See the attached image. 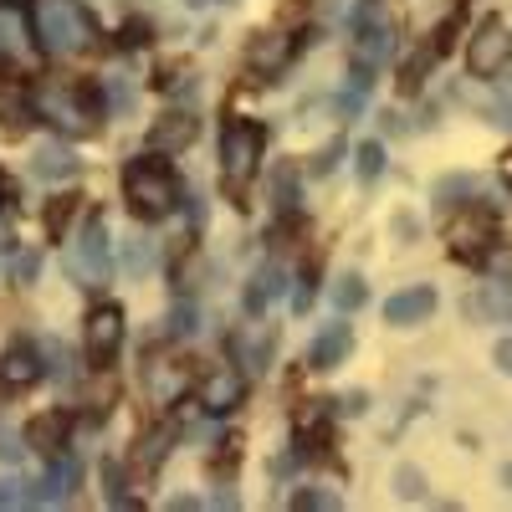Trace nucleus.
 <instances>
[{
	"mask_svg": "<svg viewBox=\"0 0 512 512\" xmlns=\"http://www.w3.org/2000/svg\"><path fill=\"white\" fill-rule=\"evenodd\" d=\"M118 338H123V313H118V308H98V313L88 318V354H93L98 364H108L113 349H118Z\"/></svg>",
	"mask_w": 512,
	"mask_h": 512,
	"instance_id": "6",
	"label": "nucleus"
},
{
	"mask_svg": "<svg viewBox=\"0 0 512 512\" xmlns=\"http://www.w3.org/2000/svg\"><path fill=\"white\" fill-rule=\"evenodd\" d=\"M77 277H88V282H103L108 277V241H103V226H93L88 236H82V246L72 251V262H67Z\"/></svg>",
	"mask_w": 512,
	"mask_h": 512,
	"instance_id": "7",
	"label": "nucleus"
},
{
	"mask_svg": "<svg viewBox=\"0 0 512 512\" xmlns=\"http://www.w3.org/2000/svg\"><path fill=\"white\" fill-rule=\"evenodd\" d=\"M0 502H11V492H0Z\"/></svg>",
	"mask_w": 512,
	"mask_h": 512,
	"instance_id": "24",
	"label": "nucleus"
},
{
	"mask_svg": "<svg viewBox=\"0 0 512 512\" xmlns=\"http://www.w3.org/2000/svg\"><path fill=\"white\" fill-rule=\"evenodd\" d=\"M425 308H431V292H405V297H395V303H390V318L405 323V318H420Z\"/></svg>",
	"mask_w": 512,
	"mask_h": 512,
	"instance_id": "16",
	"label": "nucleus"
},
{
	"mask_svg": "<svg viewBox=\"0 0 512 512\" xmlns=\"http://www.w3.org/2000/svg\"><path fill=\"white\" fill-rule=\"evenodd\" d=\"M507 57H512L507 26H502V21H482V31L472 36V47H466V67H472L477 77H497Z\"/></svg>",
	"mask_w": 512,
	"mask_h": 512,
	"instance_id": "5",
	"label": "nucleus"
},
{
	"mask_svg": "<svg viewBox=\"0 0 512 512\" xmlns=\"http://www.w3.org/2000/svg\"><path fill=\"white\" fill-rule=\"evenodd\" d=\"M333 297H338V308H359V303H364V287H359V277H344Z\"/></svg>",
	"mask_w": 512,
	"mask_h": 512,
	"instance_id": "21",
	"label": "nucleus"
},
{
	"mask_svg": "<svg viewBox=\"0 0 512 512\" xmlns=\"http://www.w3.org/2000/svg\"><path fill=\"white\" fill-rule=\"evenodd\" d=\"M123 262H128V272H144V267H149V241L134 236V241L123 246Z\"/></svg>",
	"mask_w": 512,
	"mask_h": 512,
	"instance_id": "20",
	"label": "nucleus"
},
{
	"mask_svg": "<svg viewBox=\"0 0 512 512\" xmlns=\"http://www.w3.org/2000/svg\"><path fill=\"white\" fill-rule=\"evenodd\" d=\"M0 374H6V384H31V379H36V359H31L26 349H16L6 364H0Z\"/></svg>",
	"mask_w": 512,
	"mask_h": 512,
	"instance_id": "15",
	"label": "nucleus"
},
{
	"mask_svg": "<svg viewBox=\"0 0 512 512\" xmlns=\"http://www.w3.org/2000/svg\"><path fill=\"white\" fill-rule=\"evenodd\" d=\"M287 52H292V41H287V36H262V41H251L246 62H251L256 72H277V67L287 62Z\"/></svg>",
	"mask_w": 512,
	"mask_h": 512,
	"instance_id": "12",
	"label": "nucleus"
},
{
	"mask_svg": "<svg viewBox=\"0 0 512 512\" xmlns=\"http://www.w3.org/2000/svg\"><path fill=\"white\" fill-rule=\"evenodd\" d=\"M16 47H21V21H16V11H0V62H6Z\"/></svg>",
	"mask_w": 512,
	"mask_h": 512,
	"instance_id": "18",
	"label": "nucleus"
},
{
	"mask_svg": "<svg viewBox=\"0 0 512 512\" xmlns=\"http://www.w3.org/2000/svg\"><path fill=\"white\" fill-rule=\"evenodd\" d=\"M446 241H451V251H456V256H466V262H482V256L492 251V241H497V221H492V210H482V205L456 210V221L446 226Z\"/></svg>",
	"mask_w": 512,
	"mask_h": 512,
	"instance_id": "4",
	"label": "nucleus"
},
{
	"mask_svg": "<svg viewBox=\"0 0 512 512\" xmlns=\"http://www.w3.org/2000/svg\"><path fill=\"white\" fill-rule=\"evenodd\" d=\"M72 169H77V164H72V154H67L62 144H52V149L36 154V175H41V180H62V175H72Z\"/></svg>",
	"mask_w": 512,
	"mask_h": 512,
	"instance_id": "13",
	"label": "nucleus"
},
{
	"mask_svg": "<svg viewBox=\"0 0 512 512\" xmlns=\"http://www.w3.org/2000/svg\"><path fill=\"white\" fill-rule=\"evenodd\" d=\"M26 441H31L36 451L57 456V451H62V441H67V415H36V420L26 425Z\"/></svg>",
	"mask_w": 512,
	"mask_h": 512,
	"instance_id": "11",
	"label": "nucleus"
},
{
	"mask_svg": "<svg viewBox=\"0 0 512 512\" xmlns=\"http://www.w3.org/2000/svg\"><path fill=\"white\" fill-rule=\"evenodd\" d=\"M190 6H200V0H190Z\"/></svg>",
	"mask_w": 512,
	"mask_h": 512,
	"instance_id": "25",
	"label": "nucleus"
},
{
	"mask_svg": "<svg viewBox=\"0 0 512 512\" xmlns=\"http://www.w3.org/2000/svg\"><path fill=\"white\" fill-rule=\"evenodd\" d=\"M26 98H21V88H0V123H6L11 128V134H21V128H26Z\"/></svg>",
	"mask_w": 512,
	"mask_h": 512,
	"instance_id": "14",
	"label": "nucleus"
},
{
	"mask_svg": "<svg viewBox=\"0 0 512 512\" xmlns=\"http://www.w3.org/2000/svg\"><path fill=\"white\" fill-rule=\"evenodd\" d=\"M6 200H11V180H6V175H0V205H6Z\"/></svg>",
	"mask_w": 512,
	"mask_h": 512,
	"instance_id": "23",
	"label": "nucleus"
},
{
	"mask_svg": "<svg viewBox=\"0 0 512 512\" xmlns=\"http://www.w3.org/2000/svg\"><path fill=\"white\" fill-rule=\"evenodd\" d=\"M344 349H349V333H344V328H338V333H323V338H318V349H313V364L323 369L328 359H338Z\"/></svg>",
	"mask_w": 512,
	"mask_h": 512,
	"instance_id": "17",
	"label": "nucleus"
},
{
	"mask_svg": "<svg viewBox=\"0 0 512 512\" xmlns=\"http://www.w3.org/2000/svg\"><path fill=\"white\" fill-rule=\"evenodd\" d=\"M77 210V195H62V200H52V210H47V231L52 236H62V226H67V216Z\"/></svg>",
	"mask_w": 512,
	"mask_h": 512,
	"instance_id": "19",
	"label": "nucleus"
},
{
	"mask_svg": "<svg viewBox=\"0 0 512 512\" xmlns=\"http://www.w3.org/2000/svg\"><path fill=\"white\" fill-rule=\"evenodd\" d=\"M374 169H379V149L369 144V149H364V175H374Z\"/></svg>",
	"mask_w": 512,
	"mask_h": 512,
	"instance_id": "22",
	"label": "nucleus"
},
{
	"mask_svg": "<svg viewBox=\"0 0 512 512\" xmlns=\"http://www.w3.org/2000/svg\"><path fill=\"white\" fill-rule=\"evenodd\" d=\"M185 384H190V369H185L180 359H154V364H149V395H154V405L180 400Z\"/></svg>",
	"mask_w": 512,
	"mask_h": 512,
	"instance_id": "8",
	"label": "nucleus"
},
{
	"mask_svg": "<svg viewBox=\"0 0 512 512\" xmlns=\"http://www.w3.org/2000/svg\"><path fill=\"white\" fill-rule=\"evenodd\" d=\"M190 139H195V118H190V113H164V118L149 128V144H154V149H169V154L185 149Z\"/></svg>",
	"mask_w": 512,
	"mask_h": 512,
	"instance_id": "10",
	"label": "nucleus"
},
{
	"mask_svg": "<svg viewBox=\"0 0 512 512\" xmlns=\"http://www.w3.org/2000/svg\"><path fill=\"white\" fill-rule=\"evenodd\" d=\"M31 26H36L41 47L57 52V57L88 47V36H93V21L77 0H31Z\"/></svg>",
	"mask_w": 512,
	"mask_h": 512,
	"instance_id": "1",
	"label": "nucleus"
},
{
	"mask_svg": "<svg viewBox=\"0 0 512 512\" xmlns=\"http://www.w3.org/2000/svg\"><path fill=\"white\" fill-rule=\"evenodd\" d=\"M262 128L256 123H226L221 134V169H226V185H246L262 164Z\"/></svg>",
	"mask_w": 512,
	"mask_h": 512,
	"instance_id": "3",
	"label": "nucleus"
},
{
	"mask_svg": "<svg viewBox=\"0 0 512 512\" xmlns=\"http://www.w3.org/2000/svg\"><path fill=\"white\" fill-rule=\"evenodd\" d=\"M205 410H231V405H241V395H246V379L236 374V369H210V379H205Z\"/></svg>",
	"mask_w": 512,
	"mask_h": 512,
	"instance_id": "9",
	"label": "nucleus"
},
{
	"mask_svg": "<svg viewBox=\"0 0 512 512\" xmlns=\"http://www.w3.org/2000/svg\"><path fill=\"white\" fill-rule=\"evenodd\" d=\"M123 195L134 205V216H144V221L169 216V205H175V175H169L159 159H139V164H128V175H123Z\"/></svg>",
	"mask_w": 512,
	"mask_h": 512,
	"instance_id": "2",
	"label": "nucleus"
}]
</instances>
